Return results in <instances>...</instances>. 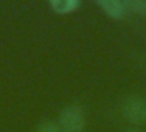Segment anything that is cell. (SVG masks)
<instances>
[{
  "instance_id": "cell-7",
  "label": "cell",
  "mask_w": 146,
  "mask_h": 132,
  "mask_svg": "<svg viewBox=\"0 0 146 132\" xmlns=\"http://www.w3.org/2000/svg\"><path fill=\"white\" fill-rule=\"evenodd\" d=\"M126 132H143V131H140V129H127Z\"/></svg>"
},
{
  "instance_id": "cell-4",
  "label": "cell",
  "mask_w": 146,
  "mask_h": 132,
  "mask_svg": "<svg viewBox=\"0 0 146 132\" xmlns=\"http://www.w3.org/2000/svg\"><path fill=\"white\" fill-rule=\"evenodd\" d=\"M50 6L59 14H67L79 6V0H51Z\"/></svg>"
},
{
  "instance_id": "cell-3",
  "label": "cell",
  "mask_w": 146,
  "mask_h": 132,
  "mask_svg": "<svg viewBox=\"0 0 146 132\" xmlns=\"http://www.w3.org/2000/svg\"><path fill=\"white\" fill-rule=\"evenodd\" d=\"M96 5L101 6V9L107 16L113 17V19H120L126 14L127 8L126 3L120 2V0H96Z\"/></svg>"
},
{
  "instance_id": "cell-2",
  "label": "cell",
  "mask_w": 146,
  "mask_h": 132,
  "mask_svg": "<svg viewBox=\"0 0 146 132\" xmlns=\"http://www.w3.org/2000/svg\"><path fill=\"white\" fill-rule=\"evenodd\" d=\"M121 110L131 123L143 124L146 121V99L140 95H129L124 98Z\"/></svg>"
},
{
  "instance_id": "cell-5",
  "label": "cell",
  "mask_w": 146,
  "mask_h": 132,
  "mask_svg": "<svg viewBox=\"0 0 146 132\" xmlns=\"http://www.w3.org/2000/svg\"><path fill=\"white\" fill-rule=\"evenodd\" d=\"M126 8L146 17V0H126Z\"/></svg>"
},
{
  "instance_id": "cell-6",
  "label": "cell",
  "mask_w": 146,
  "mask_h": 132,
  "mask_svg": "<svg viewBox=\"0 0 146 132\" xmlns=\"http://www.w3.org/2000/svg\"><path fill=\"white\" fill-rule=\"evenodd\" d=\"M37 132H61V129H59L58 123H54V121H44V123L39 124Z\"/></svg>"
},
{
  "instance_id": "cell-1",
  "label": "cell",
  "mask_w": 146,
  "mask_h": 132,
  "mask_svg": "<svg viewBox=\"0 0 146 132\" xmlns=\"http://www.w3.org/2000/svg\"><path fill=\"white\" fill-rule=\"evenodd\" d=\"M86 124L84 110L78 104H68L61 110L58 126L61 132H82Z\"/></svg>"
}]
</instances>
